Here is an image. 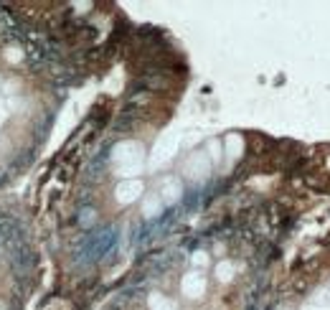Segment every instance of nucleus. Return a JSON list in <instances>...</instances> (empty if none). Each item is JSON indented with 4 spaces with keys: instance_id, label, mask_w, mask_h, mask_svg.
Masks as SVG:
<instances>
[{
    "instance_id": "obj_11",
    "label": "nucleus",
    "mask_w": 330,
    "mask_h": 310,
    "mask_svg": "<svg viewBox=\"0 0 330 310\" xmlns=\"http://www.w3.org/2000/svg\"><path fill=\"white\" fill-rule=\"evenodd\" d=\"M193 262H196V264H206V254H203V252H198L196 257H193Z\"/></svg>"
},
{
    "instance_id": "obj_4",
    "label": "nucleus",
    "mask_w": 330,
    "mask_h": 310,
    "mask_svg": "<svg viewBox=\"0 0 330 310\" xmlns=\"http://www.w3.org/2000/svg\"><path fill=\"white\" fill-rule=\"evenodd\" d=\"M203 287H206V282H203V277L196 275V272L183 280V293H186L188 298H201V295H203Z\"/></svg>"
},
{
    "instance_id": "obj_1",
    "label": "nucleus",
    "mask_w": 330,
    "mask_h": 310,
    "mask_svg": "<svg viewBox=\"0 0 330 310\" xmlns=\"http://www.w3.org/2000/svg\"><path fill=\"white\" fill-rule=\"evenodd\" d=\"M140 153H142V148L137 145V143H120L117 148H115V160L117 163H132V165H137V160H140Z\"/></svg>"
},
{
    "instance_id": "obj_10",
    "label": "nucleus",
    "mask_w": 330,
    "mask_h": 310,
    "mask_svg": "<svg viewBox=\"0 0 330 310\" xmlns=\"http://www.w3.org/2000/svg\"><path fill=\"white\" fill-rule=\"evenodd\" d=\"M5 56H8L10 61H18V59H20V54H18V49H10V51H8Z\"/></svg>"
},
{
    "instance_id": "obj_8",
    "label": "nucleus",
    "mask_w": 330,
    "mask_h": 310,
    "mask_svg": "<svg viewBox=\"0 0 330 310\" xmlns=\"http://www.w3.org/2000/svg\"><path fill=\"white\" fill-rule=\"evenodd\" d=\"M142 211H145V216H155L158 211H160V201L152 196V198H147L145 201V206H142Z\"/></svg>"
},
{
    "instance_id": "obj_2",
    "label": "nucleus",
    "mask_w": 330,
    "mask_h": 310,
    "mask_svg": "<svg viewBox=\"0 0 330 310\" xmlns=\"http://www.w3.org/2000/svg\"><path fill=\"white\" fill-rule=\"evenodd\" d=\"M186 173H188L191 178H203V175L208 173V158L203 153L193 155V158L186 163Z\"/></svg>"
},
{
    "instance_id": "obj_5",
    "label": "nucleus",
    "mask_w": 330,
    "mask_h": 310,
    "mask_svg": "<svg viewBox=\"0 0 330 310\" xmlns=\"http://www.w3.org/2000/svg\"><path fill=\"white\" fill-rule=\"evenodd\" d=\"M178 196H181V186H178L175 181H168V183L163 186V198H165L168 204H173V201H178Z\"/></svg>"
},
{
    "instance_id": "obj_7",
    "label": "nucleus",
    "mask_w": 330,
    "mask_h": 310,
    "mask_svg": "<svg viewBox=\"0 0 330 310\" xmlns=\"http://www.w3.org/2000/svg\"><path fill=\"white\" fill-rule=\"evenodd\" d=\"M150 308L152 310H173V305H170L163 295H152V298H150Z\"/></svg>"
},
{
    "instance_id": "obj_9",
    "label": "nucleus",
    "mask_w": 330,
    "mask_h": 310,
    "mask_svg": "<svg viewBox=\"0 0 330 310\" xmlns=\"http://www.w3.org/2000/svg\"><path fill=\"white\" fill-rule=\"evenodd\" d=\"M208 150H211V160H218V143H216V140H213V143H211V145H208Z\"/></svg>"
},
{
    "instance_id": "obj_3",
    "label": "nucleus",
    "mask_w": 330,
    "mask_h": 310,
    "mask_svg": "<svg viewBox=\"0 0 330 310\" xmlns=\"http://www.w3.org/2000/svg\"><path fill=\"white\" fill-rule=\"evenodd\" d=\"M140 191H142V183H140V181H127V183H122V186L117 188V198H120L122 204H130V201H135V198L140 196Z\"/></svg>"
},
{
    "instance_id": "obj_6",
    "label": "nucleus",
    "mask_w": 330,
    "mask_h": 310,
    "mask_svg": "<svg viewBox=\"0 0 330 310\" xmlns=\"http://www.w3.org/2000/svg\"><path fill=\"white\" fill-rule=\"evenodd\" d=\"M216 275H218V280L229 282V280H231V275H234V264H231V262H221V264L216 267Z\"/></svg>"
}]
</instances>
